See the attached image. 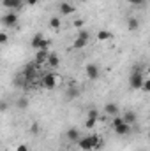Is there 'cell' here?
<instances>
[{"label":"cell","instance_id":"6da1fadb","mask_svg":"<svg viewBox=\"0 0 150 151\" xmlns=\"http://www.w3.org/2000/svg\"><path fill=\"white\" fill-rule=\"evenodd\" d=\"M79 144V150L81 151H92V150H101L103 148V141L99 135H85V137H79L76 141Z\"/></svg>","mask_w":150,"mask_h":151},{"label":"cell","instance_id":"7a4b0ae2","mask_svg":"<svg viewBox=\"0 0 150 151\" xmlns=\"http://www.w3.org/2000/svg\"><path fill=\"white\" fill-rule=\"evenodd\" d=\"M143 81H145V72L141 69H136L133 74L129 76V86H131V90H140L141 84H143Z\"/></svg>","mask_w":150,"mask_h":151},{"label":"cell","instance_id":"3957f363","mask_svg":"<svg viewBox=\"0 0 150 151\" xmlns=\"http://www.w3.org/2000/svg\"><path fill=\"white\" fill-rule=\"evenodd\" d=\"M58 83H60V81H58V76L51 74V72H50V74H44L42 76V81H41V84H42L46 90H55V88L58 86Z\"/></svg>","mask_w":150,"mask_h":151},{"label":"cell","instance_id":"277c9868","mask_svg":"<svg viewBox=\"0 0 150 151\" xmlns=\"http://www.w3.org/2000/svg\"><path fill=\"white\" fill-rule=\"evenodd\" d=\"M0 19H2V25H4V27L11 28V27H14V25L18 23V14H16V12H7V14H4Z\"/></svg>","mask_w":150,"mask_h":151},{"label":"cell","instance_id":"5b68a950","mask_svg":"<svg viewBox=\"0 0 150 151\" xmlns=\"http://www.w3.org/2000/svg\"><path fill=\"white\" fill-rule=\"evenodd\" d=\"M85 74H87L88 79H97V77L101 76V69H99L97 63H88V65L85 67Z\"/></svg>","mask_w":150,"mask_h":151},{"label":"cell","instance_id":"8992f818","mask_svg":"<svg viewBox=\"0 0 150 151\" xmlns=\"http://www.w3.org/2000/svg\"><path fill=\"white\" fill-rule=\"evenodd\" d=\"M58 11H60V14H62V16H71V14L74 12V5H73V4H69V2H62V4H60V7H58Z\"/></svg>","mask_w":150,"mask_h":151},{"label":"cell","instance_id":"52a82bcc","mask_svg":"<svg viewBox=\"0 0 150 151\" xmlns=\"http://www.w3.org/2000/svg\"><path fill=\"white\" fill-rule=\"evenodd\" d=\"M66 137H67L71 142H76L81 135H79V130H78L76 127H71V128H67V130H66Z\"/></svg>","mask_w":150,"mask_h":151},{"label":"cell","instance_id":"ba28073f","mask_svg":"<svg viewBox=\"0 0 150 151\" xmlns=\"http://www.w3.org/2000/svg\"><path fill=\"white\" fill-rule=\"evenodd\" d=\"M122 119H124V123H127V125H134L136 119H138V116H136L134 111H127V113L122 114Z\"/></svg>","mask_w":150,"mask_h":151},{"label":"cell","instance_id":"9c48e42d","mask_svg":"<svg viewBox=\"0 0 150 151\" xmlns=\"http://www.w3.org/2000/svg\"><path fill=\"white\" fill-rule=\"evenodd\" d=\"M115 134H117V135H129V134H131V125L122 123V125L115 127Z\"/></svg>","mask_w":150,"mask_h":151},{"label":"cell","instance_id":"30bf717a","mask_svg":"<svg viewBox=\"0 0 150 151\" xmlns=\"http://www.w3.org/2000/svg\"><path fill=\"white\" fill-rule=\"evenodd\" d=\"M2 5L5 9H18L23 5V0H2Z\"/></svg>","mask_w":150,"mask_h":151},{"label":"cell","instance_id":"8fae6325","mask_svg":"<svg viewBox=\"0 0 150 151\" xmlns=\"http://www.w3.org/2000/svg\"><path fill=\"white\" fill-rule=\"evenodd\" d=\"M104 113L108 114V116H118V106L115 102H108L104 106Z\"/></svg>","mask_w":150,"mask_h":151},{"label":"cell","instance_id":"7c38bea8","mask_svg":"<svg viewBox=\"0 0 150 151\" xmlns=\"http://www.w3.org/2000/svg\"><path fill=\"white\" fill-rule=\"evenodd\" d=\"M46 63L50 65V67H58L60 65V58H58V55H55V53H50L48 55V60H46Z\"/></svg>","mask_w":150,"mask_h":151},{"label":"cell","instance_id":"4fadbf2b","mask_svg":"<svg viewBox=\"0 0 150 151\" xmlns=\"http://www.w3.org/2000/svg\"><path fill=\"white\" fill-rule=\"evenodd\" d=\"M48 55H50V51L37 49V51H36V62H37V63H46V60H48Z\"/></svg>","mask_w":150,"mask_h":151},{"label":"cell","instance_id":"5bb4252c","mask_svg":"<svg viewBox=\"0 0 150 151\" xmlns=\"http://www.w3.org/2000/svg\"><path fill=\"white\" fill-rule=\"evenodd\" d=\"M113 37L111 32H108V30H99L97 34H95V39L99 40V42H104V40H110Z\"/></svg>","mask_w":150,"mask_h":151},{"label":"cell","instance_id":"9a60e30c","mask_svg":"<svg viewBox=\"0 0 150 151\" xmlns=\"http://www.w3.org/2000/svg\"><path fill=\"white\" fill-rule=\"evenodd\" d=\"M127 28L131 30V32H136L138 28H140V21L134 18V16H131V18H127Z\"/></svg>","mask_w":150,"mask_h":151},{"label":"cell","instance_id":"2e32d148","mask_svg":"<svg viewBox=\"0 0 150 151\" xmlns=\"http://www.w3.org/2000/svg\"><path fill=\"white\" fill-rule=\"evenodd\" d=\"M66 97H67L69 100H73V99H76V97H79V88H76V86L67 88V90H66Z\"/></svg>","mask_w":150,"mask_h":151},{"label":"cell","instance_id":"e0dca14e","mask_svg":"<svg viewBox=\"0 0 150 151\" xmlns=\"http://www.w3.org/2000/svg\"><path fill=\"white\" fill-rule=\"evenodd\" d=\"M42 39H44V35H42V34H36V35L32 37V42H30V46H32V47H34L36 51L39 49V46H41V42H42Z\"/></svg>","mask_w":150,"mask_h":151},{"label":"cell","instance_id":"ac0fdd59","mask_svg":"<svg viewBox=\"0 0 150 151\" xmlns=\"http://www.w3.org/2000/svg\"><path fill=\"white\" fill-rule=\"evenodd\" d=\"M60 25H62V21H60V18H58V16H51V18H50V28L58 30V28H60Z\"/></svg>","mask_w":150,"mask_h":151},{"label":"cell","instance_id":"d6986e66","mask_svg":"<svg viewBox=\"0 0 150 151\" xmlns=\"http://www.w3.org/2000/svg\"><path fill=\"white\" fill-rule=\"evenodd\" d=\"M16 107H18V109H27V107H28V99L20 97V99L16 100Z\"/></svg>","mask_w":150,"mask_h":151},{"label":"cell","instance_id":"ffe728a7","mask_svg":"<svg viewBox=\"0 0 150 151\" xmlns=\"http://www.w3.org/2000/svg\"><path fill=\"white\" fill-rule=\"evenodd\" d=\"M87 44H88V40H85V39H79V37H76L74 44H73V47H74V49H83V47H85Z\"/></svg>","mask_w":150,"mask_h":151},{"label":"cell","instance_id":"44dd1931","mask_svg":"<svg viewBox=\"0 0 150 151\" xmlns=\"http://www.w3.org/2000/svg\"><path fill=\"white\" fill-rule=\"evenodd\" d=\"M50 46H51V40H50V39H42V42H41V46H39V49H44V51H50Z\"/></svg>","mask_w":150,"mask_h":151},{"label":"cell","instance_id":"7402d4cb","mask_svg":"<svg viewBox=\"0 0 150 151\" xmlns=\"http://www.w3.org/2000/svg\"><path fill=\"white\" fill-rule=\"evenodd\" d=\"M87 118H92V119H97V121H99L101 116H99V111H97V109H90L88 114H87Z\"/></svg>","mask_w":150,"mask_h":151},{"label":"cell","instance_id":"603a6c76","mask_svg":"<svg viewBox=\"0 0 150 151\" xmlns=\"http://www.w3.org/2000/svg\"><path fill=\"white\" fill-rule=\"evenodd\" d=\"M7 42H9V34L7 32H0V46H4Z\"/></svg>","mask_w":150,"mask_h":151},{"label":"cell","instance_id":"cb8c5ba5","mask_svg":"<svg viewBox=\"0 0 150 151\" xmlns=\"http://www.w3.org/2000/svg\"><path fill=\"white\" fill-rule=\"evenodd\" d=\"M124 123V119H122V116H113V119H111V125H113V128L115 127H118V125H122Z\"/></svg>","mask_w":150,"mask_h":151},{"label":"cell","instance_id":"d4e9b609","mask_svg":"<svg viewBox=\"0 0 150 151\" xmlns=\"http://www.w3.org/2000/svg\"><path fill=\"white\" fill-rule=\"evenodd\" d=\"M95 123H97V119H92V118H87V121H85V127L90 130V128H94L95 127Z\"/></svg>","mask_w":150,"mask_h":151},{"label":"cell","instance_id":"484cf974","mask_svg":"<svg viewBox=\"0 0 150 151\" xmlns=\"http://www.w3.org/2000/svg\"><path fill=\"white\" fill-rule=\"evenodd\" d=\"M131 5H136V7H143L147 4V0H127Z\"/></svg>","mask_w":150,"mask_h":151},{"label":"cell","instance_id":"4316f807","mask_svg":"<svg viewBox=\"0 0 150 151\" xmlns=\"http://www.w3.org/2000/svg\"><path fill=\"white\" fill-rule=\"evenodd\" d=\"M39 130H41V125H39V123H32V125H30V134L36 135V134H39Z\"/></svg>","mask_w":150,"mask_h":151},{"label":"cell","instance_id":"83f0119b","mask_svg":"<svg viewBox=\"0 0 150 151\" xmlns=\"http://www.w3.org/2000/svg\"><path fill=\"white\" fill-rule=\"evenodd\" d=\"M78 37H79V39H85V40H90V34H88L87 30H79Z\"/></svg>","mask_w":150,"mask_h":151},{"label":"cell","instance_id":"f1b7e54d","mask_svg":"<svg viewBox=\"0 0 150 151\" xmlns=\"http://www.w3.org/2000/svg\"><path fill=\"white\" fill-rule=\"evenodd\" d=\"M140 90H143L145 93H149V91H150V81H149V79H145V81H143V84H141V88H140Z\"/></svg>","mask_w":150,"mask_h":151},{"label":"cell","instance_id":"f546056e","mask_svg":"<svg viewBox=\"0 0 150 151\" xmlns=\"http://www.w3.org/2000/svg\"><path fill=\"white\" fill-rule=\"evenodd\" d=\"M9 109V104H7V100H0V113H5Z\"/></svg>","mask_w":150,"mask_h":151},{"label":"cell","instance_id":"4dcf8cb0","mask_svg":"<svg viewBox=\"0 0 150 151\" xmlns=\"http://www.w3.org/2000/svg\"><path fill=\"white\" fill-rule=\"evenodd\" d=\"M73 25H74V28H79V30H81V27L85 25V19H74Z\"/></svg>","mask_w":150,"mask_h":151},{"label":"cell","instance_id":"1f68e13d","mask_svg":"<svg viewBox=\"0 0 150 151\" xmlns=\"http://www.w3.org/2000/svg\"><path fill=\"white\" fill-rule=\"evenodd\" d=\"M16 151H28V148L25 144H20V146H16Z\"/></svg>","mask_w":150,"mask_h":151},{"label":"cell","instance_id":"d6a6232c","mask_svg":"<svg viewBox=\"0 0 150 151\" xmlns=\"http://www.w3.org/2000/svg\"><path fill=\"white\" fill-rule=\"evenodd\" d=\"M27 2V5H37L39 4V0H25Z\"/></svg>","mask_w":150,"mask_h":151},{"label":"cell","instance_id":"836d02e7","mask_svg":"<svg viewBox=\"0 0 150 151\" xmlns=\"http://www.w3.org/2000/svg\"><path fill=\"white\" fill-rule=\"evenodd\" d=\"M79 2H88V0H79Z\"/></svg>","mask_w":150,"mask_h":151}]
</instances>
